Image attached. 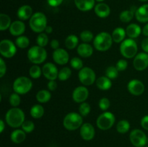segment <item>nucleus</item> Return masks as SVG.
<instances>
[{
    "label": "nucleus",
    "mask_w": 148,
    "mask_h": 147,
    "mask_svg": "<svg viewBox=\"0 0 148 147\" xmlns=\"http://www.w3.org/2000/svg\"><path fill=\"white\" fill-rule=\"evenodd\" d=\"M25 115L23 110L19 108H10L5 115V120L9 126L17 128L22 126L25 120Z\"/></svg>",
    "instance_id": "1"
},
{
    "label": "nucleus",
    "mask_w": 148,
    "mask_h": 147,
    "mask_svg": "<svg viewBox=\"0 0 148 147\" xmlns=\"http://www.w3.org/2000/svg\"><path fill=\"white\" fill-rule=\"evenodd\" d=\"M113 42L114 40L110 33L108 32H101L94 37L93 46L98 51H107L111 47Z\"/></svg>",
    "instance_id": "2"
},
{
    "label": "nucleus",
    "mask_w": 148,
    "mask_h": 147,
    "mask_svg": "<svg viewBox=\"0 0 148 147\" xmlns=\"http://www.w3.org/2000/svg\"><path fill=\"white\" fill-rule=\"evenodd\" d=\"M29 25L33 32L37 33H43L47 27V17L44 13L37 12L34 13L30 20Z\"/></svg>",
    "instance_id": "3"
},
{
    "label": "nucleus",
    "mask_w": 148,
    "mask_h": 147,
    "mask_svg": "<svg viewBox=\"0 0 148 147\" xmlns=\"http://www.w3.org/2000/svg\"><path fill=\"white\" fill-rule=\"evenodd\" d=\"M27 59L33 64L38 65L43 63L47 59V51L45 48L39 46H32L27 53Z\"/></svg>",
    "instance_id": "4"
},
{
    "label": "nucleus",
    "mask_w": 148,
    "mask_h": 147,
    "mask_svg": "<svg viewBox=\"0 0 148 147\" xmlns=\"http://www.w3.org/2000/svg\"><path fill=\"white\" fill-rule=\"evenodd\" d=\"M83 124L82 116L75 112H69L65 115L63 120V125L68 131H75L80 128Z\"/></svg>",
    "instance_id": "5"
},
{
    "label": "nucleus",
    "mask_w": 148,
    "mask_h": 147,
    "mask_svg": "<svg viewBox=\"0 0 148 147\" xmlns=\"http://www.w3.org/2000/svg\"><path fill=\"white\" fill-rule=\"evenodd\" d=\"M121 54L125 59H132L137 54L138 46L134 39H125L122 43H121L119 47Z\"/></svg>",
    "instance_id": "6"
},
{
    "label": "nucleus",
    "mask_w": 148,
    "mask_h": 147,
    "mask_svg": "<svg viewBox=\"0 0 148 147\" xmlns=\"http://www.w3.org/2000/svg\"><path fill=\"white\" fill-rule=\"evenodd\" d=\"M13 90L19 95H25L31 90L33 82L27 76H19L13 82Z\"/></svg>",
    "instance_id": "7"
},
{
    "label": "nucleus",
    "mask_w": 148,
    "mask_h": 147,
    "mask_svg": "<svg viewBox=\"0 0 148 147\" xmlns=\"http://www.w3.org/2000/svg\"><path fill=\"white\" fill-rule=\"evenodd\" d=\"M116 121V117L111 112L105 111L98 117L96 125L102 131H107L114 126Z\"/></svg>",
    "instance_id": "8"
},
{
    "label": "nucleus",
    "mask_w": 148,
    "mask_h": 147,
    "mask_svg": "<svg viewBox=\"0 0 148 147\" xmlns=\"http://www.w3.org/2000/svg\"><path fill=\"white\" fill-rule=\"evenodd\" d=\"M78 78L79 82L84 86H90L95 82H96V74L91 68L83 67L79 71Z\"/></svg>",
    "instance_id": "9"
},
{
    "label": "nucleus",
    "mask_w": 148,
    "mask_h": 147,
    "mask_svg": "<svg viewBox=\"0 0 148 147\" xmlns=\"http://www.w3.org/2000/svg\"><path fill=\"white\" fill-rule=\"evenodd\" d=\"M17 53V46L12 40L4 39L0 42V53L6 59L12 58Z\"/></svg>",
    "instance_id": "10"
},
{
    "label": "nucleus",
    "mask_w": 148,
    "mask_h": 147,
    "mask_svg": "<svg viewBox=\"0 0 148 147\" xmlns=\"http://www.w3.org/2000/svg\"><path fill=\"white\" fill-rule=\"evenodd\" d=\"M130 140L135 147H145L147 144V135L140 129L132 130L130 134Z\"/></svg>",
    "instance_id": "11"
},
{
    "label": "nucleus",
    "mask_w": 148,
    "mask_h": 147,
    "mask_svg": "<svg viewBox=\"0 0 148 147\" xmlns=\"http://www.w3.org/2000/svg\"><path fill=\"white\" fill-rule=\"evenodd\" d=\"M133 66L139 71L145 70L148 67V53L145 52L137 53L133 60Z\"/></svg>",
    "instance_id": "12"
},
{
    "label": "nucleus",
    "mask_w": 148,
    "mask_h": 147,
    "mask_svg": "<svg viewBox=\"0 0 148 147\" xmlns=\"http://www.w3.org/2000/svg\"><path fill=\"white\" fill-rule=\"evenodd\" d=\"M42 73L43 75L49 79V81L51 80H56L58 78V75H59V71H58L57 67L56 65L53 64V63H46L42 67Z\"/></svg>",
    "instance_id": "13"
},
{
    "label": "nucleus",
    "mask_w": 148,
    "mask_h": 147,
    "mask_svg": "<svg viewBox=\"0 0 148 147\" xmlns=\"http://www.w3.org/2000/svg\"><path fill=\"white\" fill-rule=\"evenodd\" d=\"M89 96V90L85 86H79L75 88L72 92V99L77 103L85 102Z\"/></svg>",
    "instance_id": "14"
},
{
    "label": "nucleus",
    "mask_w": 148,
    "mask_h": 147,
    "mask_svg": "<svg viewBox=\"0 0 148 147\" xmlns=\"http://www.w3.org/2000/svg\"><path fill=\"white\" fill-rule=\"evenodd\" d=\"M145 85L143 82L138 79H132L127 84V89L130 94L134 96H139L144 93Z\"/></svg>",
    "instance_id": "15"
},
{
    "label": "nucleus",
    "mask_w": 148,
    "mask_h": 147,
    "mask_svg": "<svg viewBox=\"0 0 148 147\" xmlns=\"http://www.w3.org/2000/svg\"><path fill=\"white\" fill-rule=\"evenodd\" d=\"M52 57H53V61L61 66L66 64L69 60V55L68 52L65 49L61 48L53 50Z\"/></svg>",
    "instance_id": "16"
},
{
    "label": "nucleus",
    "mask_w": 148,
    "mask_h": 147,
    "mask_svg": "<svg viewBox=\"0 0 148 147\" xmlns=\"http://www.w3.org/2000/svg\"><path fill=\"white\" fill-rule=\"evenodd\" d=\"M79 133L81 137L85 141H91L93 139L95 135V128L90 122H85L80 127Z\"/></svg>",
    "instance_id": "17"
},
{
    "label": "nucleus",
    "mask_w": 148,
    "mask_h": 147,
    "mask_svg": "<svg viewBox=\"0 0 148 147\" xmlns=\"http://www.w3.org/2000/svg\"><path fill=\"white\" fill-rule=\"evenodd\" d=\"M25 24L22 20H15L12 22L9 30L12 35L19 37L20 35H23V34L25 31Z\"/></svg>",
    "instance_id": "18"
},
{
    "label": "nucleus",
    "mask_w": 148,
    "mask_h": 147,
    "mask_svg": "<svg viewBox=\"0 0 148 147\" xmlns=\"http://www.w3.org/2000/svg\"><path fill=\"white\" fill-rule=\"evenodd\" d=\"M94 12L100 18H106L111 14V8L106 3L99 2L94 7Z\"/></svg>",
    "instance_id": "19"
},
{
    "label": "nucleus",
    "mask_w": 148,
    "mask_h": 147,
    "mask_svg": "<svg viewBox=\"0 0 148 147\" xmlns=\"http://www.w3.org/2000/svg\"><path fill=\"white\" fill-rule=\"evenodd\" d=\"M33 9L30 6L25 4L21 6L20 8L17 10V16L20 20L24 21L30 19V17L33 16Z\"/></svg>",
    "instance_id": "20"
},
{
    "label": "nucleus",
    "mask_w": 148,
    "mask_h": 147,
    "mask_svg": "<svg viewBox=\"0 0 148 147\" xmlns=\"http://www.w3.org/2000/svg\"><path fill=\"white\" fill-rule=\"evenodd\" d=\"M135 17L141 23L148 22V4H145L137 9Z\"/></svg>",
    "instance_id": "21"
},
{
    "label": "nucleus",
    "mask_w": 148,
    "mask_h": 147,
    "mask_svg": "<svg viewBox=\"0 0 148 147\" xmlns=\"http://www.w3.org/2000/svg\"><path fill=\"white\" fill-rule=\"evenodd\" d=\"M78 55L82 58H89L93 53V48L89 43H83L79 44L77 48Z\"/></svg>",
    "instance_id": "22"
},
{
    "label": "nucleus",
    "mask_w": 148,
    "mask_h": 147,
    "mask_svg": "<svg viewBox=\"0 0 148 147\" xmlns=\"http://www.w3.org/2000/svg\"><path fill=\"white\" fill-rule=\"evenodd\" d=\"M95 0H75L77 8L82 12H88L95 7Z\"/></svg>",
    "instance_id": "23"
},
{
    "label": "nucleus",
    "mask_w": 148,
    "mask_h": 147,
    "mask_svg": "<svg viewBox=\"0 0 148 147\" xmlns=\"http://www.w3.org/2000/svg\"><path fill=\"white\" fill-rule=\"evenodd\" d=\"M142 30L140 26L136 23H132L130 24L126 28V33L128 36L129 38L135 39L138 37L142 33Z\"/></svg>",
    "instance_id": "24"
},
{
    "label": "nucleus",
    "mask_w": 148,
    "mask_h": 147,
    "mask_svg": "<svg viewBox=\"0 0 148 147\" xmlns=\"http://www.w3.org/2000/svg\"><path fill=\"white\" fill-rule=\"evenodd\" d=\"M96 86L99 89L103 91L108 90L112 86V82L111 79L108 78L106 76H100L96 79Z\"/></svg>",
    "instance_id": "25"
},
{
    "label": "nucleus",
    "mask_w": 148,
    "mask_h": 147,
    "mask_svg": "<svg viewBox=\"0 0 148 147\" xmlns=\"http://www.w3.org/2000/svg\"><path fill=\"white\" fill-rule=\"evenodd\" d=\"M26 133L23 129H16L12 132L10 139L14 144H21L25 140Z\"/></svg>",
    "instance_id": "26"
},
{
    "label": "nucleus",
    "mask_w": 148,
    "mask_h": 147,
    "mask_svg": "<svg viewBox=\"0 0 148 147\" xmlns=\"http://www.w3.org/2000/svg\"><path fill=\"white\" fill-rule=\"evenodd\" d=\"M126 35H127L126 30L124 28L120 27L114 29L112 34H111L113 40H114V42H115L116 43H122L125 40Z\"/></svg>",
    "instance_id": "27"
},
{
    "label": "nucleus",
    "mask_w": 148,
    "mask_h": 147,
    "mask_svg": "<svg viewBox=\"0 0 148 147\" xmlns=\"http://www.w3.org/2000/svg\"><path fill=\"white\" fill-rule=\"evenodd\" d=\"M136 10H137V9L133 10V7H132L131 10H124V11H122L119 14L120 20L124 23L131 22L132 20V19L134 18V16H135Z\"/></svg>",
    "instance_id": "28"
},
{
    "label": "nucleus",
    "mask_w": 148,
    "mask_h": 147,
    "mask_svg": "<svg viewBox=\"0 0 148 147\" xmlns=\"http://www.w3.org/2000/svg\"><path fill=\"white\" fill-rule=\"evenodd\" d=\"M65 46L69 50H73L79 46V38L75 35H69L65 39Z\"/></svg>",
    "instance_id": "29"
},
{
    "label": "nucleus",
    "mask_w": 148,
    "mask_h": 147,
    "mask_svg": "<svg viewBox=\"0 0 148 147\" xmlns=\"http://www.w3.org/2000/svg\"><path fill=\"white\" fill-rule=\"evenodd\" d=\"M44 108L40 104H36L30 108V115L34 119H39L44 115Z\"/></svg>",
    "instance_id": "30"
},
{
    "label": "nucleus",
    "mask_w": 148,
    "mask_h": 147,
    "mask_svg": "<svg viewBox=\"0 0 148 147\" xmlns=\"http://www.w3.org/2000/svg\"><path fill=\"white\" fill-rule=\"evenodd\" d=\"M51 98V94L50 91L46 89L39 90L36 94V99L39 103H46L49 102Z\"/></svg>",
    "instance_id": "31"
},
{
    "label": "nucleus",
    "mask_w": 148,
    "mask_h": 147,
    "mask_svg": "<svg viewBox=\"0 0 148 147\" xmlns=\"http://www.w3.org/2000/svg\"><path fill=\"white\" fill-rule=\"evenodd\" d=\"M12 24V20L10 16L4 13L0 14V30L4 31L10 29Z\"/></svg>",
    "instance_id": "32"
},
{
    "label": "nucleus",
    "mask_w": 148,
    "mask_h": 147,
    "mask_svg": "<svg viewBox=\"0 0 148 147\" xmlns=\"http://www.w3.org/2000/svg\"><path fill=\"white\" fill-rule=\"evenodd\" d=\"M130 129V123L127 120H121L116 124V131L119 133L124 134Z\"/></svg>",
    "instance_id": "33"
},
{
    "label": "nucleus",
    "mask_w": 148,
    "mask_h": 147,
    "mask_svg": "<svg viewBox=\"0 0 148 147\" xmlns=\"http://www.w3.org/2000/svg\"><path fill=\"white\" fill-rule=\"evenodd\" d=\"M15 45L17 46V47L20 48H26L30 45V40L27 36L20 35L17 37L15 40Z\"/></svg>",
    "instance_id": "34"
},
{
    "label": "nucleus",
    "mask_w": 148,
    "mask_h": 147,
    "mask_svg": "<svg viewBox=\"0 0 148 147\" xmlns=\"http://www.w3.org/2000/svg\"><path fill=\"white\" fill-rule=\"evenodd\" d=\"M42 73V68H40L38 65L34 64L29 69V75L33 79H38L40 77Z\"/></svg>",
    "instance_id": "35"
},
{
    "label": "nucleus",
    "mask_w": 148,
    "mask_h": 147,
    "mask_svg": "<svg viewBox=\"0 0 148 147\" xmlns=\"http://www.w3.org/2000/svg\"><path fill=\"white\" fill-rule=\"evenodd\" d=\"M36 43H37V46H40V47H46L49 43V37L47 35V33H39L38 35L37 36V38H36Z\"/></svg>",
    "instance_id": "36"
},
{
    "label": "nucleus",
    "mask_w": 148,
    "mask_h": 147,
    "mask_svg": "<svg viewBox=\"0 0 148 147\" xmlns=\"http://www.w3.org/2000/svg\"><path fill=\"white\" fill-rule=\"evenodd\" d=\"M72 75V70L69 67H64L59 71L58 78L60 81H66Z\"/></svg>",
    "instance_id": "37"
},
{
    "label": "nucleus",
    "mask_w": 148,
    "mask_h": 147,
    "mask_svg": "<svg viewBox=\"0 0 148 147\" xmlns=\"http://www.w3.org/2000/svg\"><path fill=\"white\" fill-rule=\"evenodd\" d=\"M105 74L106 76L109 78L110 79H115L116 78L118 77L119 71L116 66H108V67L106 69Z\"/></svg>",
    "instance_id": "38"
},
{
    "label": "nucleus",
    "mask_w": 148,
    "mask_h": 147,
    "mask_svg": "<svg viewBox=\"0 0 148 147\" xmlns=\"http://www.w3.org/2000/svg\"><path fill=\"white\" fill-rule=\"evenodd\" d=\"M79 37H80L81 40H82L83 43H90V42H91L92 40H93L94 39V36L92 32L88 30H83V31L80 33V35H79Z\"/></svg>",
    "instance_id": "39"
},
{
    "label": "nucleus",
    "mask_w": 148,
    "mask_h": 147,
    "mask_svg": "<svg viewBox=\"0 0 148 147\" xmlns=\"http://www.w3.org/2000/svg\"><path fill=\"white\" fill-rule=\"evenodd\" d=\"M91 108L89 103L86 102H84L80 103L79 107V113L82 115V117H85L88 115L90 112Z\"/></svg>",
    "instance_id": "40"
},
{
    "label": "nucleus",
    "mask_w": 148,
    "mask_h": 147,
    "mask_svg": "<svg viewBox=\"0 0 148 147\" xmlns=\"http://www.w3.org/2000/svg\"><path fill=\"white\" fill-rule=\"evenodd\" d=\"M9 102H10V105L12 108H17L20 105V102H21V98H20V95L16 93V92L12 93L10 96Z\"/></svg>",
    "instance_id": "41"
},
{
    "label": "nucleus",
    "mask_w": 148,
    "mask_h": 147,
    "mask_svg": "<svg viewBox=\"0 0 148 147\" xmlns=\"http://www.w3.org/2000/svg\"><path fill=\"white\" fill-rule=\"evenodd\" d=\"M70 66L76 70H80L83 68V62L79 57H73L70 60Z\"/></svg>",
    "instance_id": "42"
},
{
    "label": "nucleus",
    "mask_w": 148,
    "mask_h": 147,
    "mask_svg": "<svg viewBox=\"0 0 148 147\" xmlns=\"http://www.w3.org/2000/svg\"><path fill=\"white\" fill-rule=\"evenodd\" d=\"M22 129L26 133H32L35 129V124L31 120H25L22 125Z\"/></svg>",
    "instance_id": "43"
},
{
    "label": "nucleus",
    "mask_w": 148,
    "mask_h": 147,
    "mask_svg": "<svg viewBox=\"0 0 148 147\" xmlns=\"http://www.w3.org/2000/svg\"><path fill=\"white\" fill-rule=\"evenodd\" d=\"M110 105H111V102H110V100L107 97L101 98L99 100V102H98L99 108L104 112L106 111L110 108Z\"/></svg>",
    "instance_id": "44"
},
{
    "label": "nucleus",
    "mask_w": 148,
    "mask_h": 147,
    "mask_svg": "<svg viewBox=\"0 0 148 147\" xmlns=\"http://www.w3.org/2000/svg\"><path fill=\"white\" fill-rule=\"evenodd\" d=\"M127 66H128V63L125 59H120L116 64V67L118 69L119 71H123L126 70Z\"/></svg>",
    "instance_id": "45"
},
{
    "label": "nucleus",
    "mask_w": 148,
    "mask_h": 147,
    "mask_svg": "<svg viewBox=\"0 0 148 147\" xmlns=\"http://www.w3.org/2000/svg\"><path fill=\"white\" fill-rule=\"evenodd\" d=\"M7 72V65L2 58L0 59V77L2 78Z\"/></svg>",
    "instance_id": "46"
},
{
    "label": "nucleus",
    "mask_w": 148,
    "mask_h": 147,
    "mask_svg": "<svg viewBox=\"0 0 148 147\" xmlns=\"http://www.w3.org/2000/svg\"><path fill=\"white\" fill-rule=\"evenodd\" d=\"M48 89H49V91H53L56 90L57 89V83L55 80H51L48 82Z\"/></svg>",
    "instance_id": "47"
},
{
    "label": "nucleus",
    "mask_w": 148,
    "mask_h": 147,
    "mask_svg": "<svg viewBox=\"0 0 148 147\" xmlns=\"http://www.w3.org/2000/svg\"><path fill=\"white\" fill-rule=\"evenodd\" d=\"M140 124H141V126L143 127V129L148 131V115H145V116L142 118Z\"/></svg>",
    "instance_id": "48"
},
{
    "label": "nucleus",
    "mask_w": 148,
    "mask_h": 147,
    "mask_svg": "<svg viewBox=\"0 0 148 147\" xmlns=\"http://www.w3.org/2000/svg\"><path fill=\"white\" fill-rule=\"evenodd\" d=\"M64 0H47V2L49 6L53 7H56L62 4Z\"/></svg>",
    "instance_id": "49"
},
{
    "label": "nucleus",
    "mask_w": 148,
    "mask_h": 147,
    "mask_svg": "<svg viewBox=\"0 0 148 147\" xmlns=\"http://www.w3.org/2000/svg\"><path fill=\"white\" fill-rule=\"evenodd\" d=\"M141 47L145 53H148V37L143 39L141 43Z\"/></svg>",
    "instance_id": "50"
},
{
    "label": "nucleus",
    "mask_w": 148,
    "mask_h": 147,
    "mask_svg": "<svg viewBox=\"0 0 148 147\" xmlns=\"http://www.w3.org/2000/svg\"><path fill=\"white\" fill-rule=\"evenodd\" d=\"M50 46L51 48L53 49V50H56V49L59 48V40H56V39H53V40H52L50 43Z\"/></svg>",
    "instance_id": "51"
},
{
    "label": "nucleus",
    "mask_w": 148,
    "mask_h": 147,
    "mask_svg": "<svg viewBox=\"0 0 148 147\" xmlns=\"http://www.w3.org/2000/svg\"><path fill=\"white\" fill-rule=\"evenodd\" d=\"M142 33L146 37H148V22L143 27V30H142Z\"/></svg>",
    "instance_id": "52"
},
{
    "label": "nucleus",
    "mask_w": 148,
    "mask_h": 147,
    "mask_svg": "<svg viewBox=\"0 0 148 147\" xmlns=\"http://www.w3.org/2000/svg\"><path fill=\"white\" fill-rule=\"evenodd\" d=\"M5 128V123H4L3 120H0V133H2Z\"/></svg>",
    "instance_id": "53"
},
{
    "label": "nucleus",
    "mask_w": 148,
    "mask_h": 147,
    "mask_svg": "<svg viewBox=\"0 0 148 147\" xmlns=\"http://www.w3.org/2000/svg\"><path fill=\"white\" fill-rule=\"evenodd\" d=\"M45 32H46V33H47V34H51V33L53 32V27H52L51 26L48 25L47 27H46V30H45Z\"/></svg>",
    "instance_id": "54"
},
{
    "label": "nucleus",
    "mask_w": 148,
    "mask_h": 147,
    "mask_svg": "<svg viewBox=\"0 0 148 147\" xmlns=\"http://www.w3.org/2000/svg\"><path fill=\"white\" fill-rule=\"evenodd\" d=\"M138 1H142V2H145V1H147L148 0H138Z\"/></svg>",
    "instance_id": "55"
},
{
    "label": "nucleus",
    "mask_w": 148,
    "mask_h": 147,
    "mask_svg": "<svg viewBox=\"0 0 148 147\" xmlns=\"http://www.w3.org/2000/svg\"><path fill=\"white\" fill-rule=\"evenodd\" d=\"M96 1H98V2H102V1H103L104 0H95Z\"/></svg>",
    "instance_id": "56"
},
{
    "label": "nucleus",
    "mask_w": 148,
    "mask_h": 147,
    "mask_svg": "<svg viewBox=\"0 0 148 147\" xmlns=\"http://www.w3.org/2000/svg\"><path fill=\"white\" fill-rule=\"evenodd\" d=\"M145 147H148V146H145Z\"/></svg>",
    "instance_id": "57"
},
{
    "label": "nucleus",
    "mask_w": 148,
    "mask_h": 147,
    "mask_svg": "<svg viewBox=\"0 0 148 147\" xmlns=\"http://www.w3.org/2000/svg\"><path fill=\"white\" fill-rule=\"evenodd\" d=\"M147 143H148V138H147Z\"/></svg>",
    "instance_id": "58"
}]
</instances>
